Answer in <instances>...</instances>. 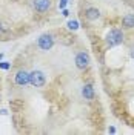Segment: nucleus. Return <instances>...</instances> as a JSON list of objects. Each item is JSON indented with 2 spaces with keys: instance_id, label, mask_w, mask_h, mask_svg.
Masks as SVG:
<instances>
[{
  "instance_id": "obj_1",
  "label": "nucleus",
  "mask_w": 134,
  "mask_h": 135,
  "mask_svg": "<svg viewBox=\"0 0 134 135\" xmlns=\"http://www.w3.org/2000/svg\"><path fill=\"white\" fill-rule=\"evenodd\" d=\"M106 45H108L109 48H114V46H119L120 43L123 42V32L117 29V28H114V29H111L108 34H106Z\"/></svg>"
},
{
  "instance_id": "obj_2",
  "label": "nucleus",
  "mask_w": 134,
  "mask_h": 135,
  "mask_svg": "<svg viewBox=\"0 0 134 135\" xmlns=\"http://www.w3.org/2000/svg\"><path fill=\"white\" fill-rule=\"evenodd\" d=\"M29 83L34 88H42L46 83V77L42 71H33V72H29Z\"/></svg>"
},
{
  "instance_id": "obj_3",
  "label": "nucleus",
  "mask_w": 134,
  "mask_h": 135,
  "mask_svg": "<svg viewBox=\"0 0 134 135\" xmlns=\"http://www.w3.org/2000/svg\"><path fill=\"white\" fill-rule=\"evenodd\" d=\"M39 48L42 51H50L52 48V45H54V37L51 35V34H43L39 37Z\"/></svg>"
},
{
  "instance_id": "obj_4",
  "label": "nucleus",
  "mask_w": 134,
  "mask_h": 135,
  "mask_svg": "<svg viewBox=\"0 0 134 135\" xmlns=\"http://www.w3.org/2000/svg\"><path fill=\"white\" fill-rule=\"evenodd\" d=\"M75 66L79 68V69H86V68L90 66V55L86 54V52H79L77 55H75Z\"/></svg>"
},
{
  "instance_id": "obj_5",
  "label": "nucleus",
  "mask_w": 134,
  "mask_h": 135,
  "mask_svg": "<svg viewBox=\"0 0 134 135\" xmlns=\"http://www.w3.org/2000/svg\"><path fill=\"white\" fill-rule=\"evenodd\" d=\"M14 81H16V84H19V86H26V84L29 83V72H26V71H19L16 74Z\"/></svg>"
},
{
  "instance_id": "obj_6",
  "label": "nucleus",
  "mask_w": 134,
  "mask_h": 135,
  "mask_svg": "<svg viewBox=\"0 0 134 135\" xmlns=\"http://www.w3.org/2000/svg\"><path fill=\"white\" fill-rule=\"evenodd\" d=\"M33 6L39 12H45V11H48L51 8V0H34Z\"/></svg>"
},
{
  "instance_id": "obj_7",
  "label": "nucleus",
  "mask_w": 134,
  "mask_h": 135,
  "mask_svg": "<svg viewBox=\"0 0 134 135\" xmlns=\"http://www.w3.org/2000/svg\"><path fill=\"white\" fill-rule=\"evenodd\" d=\"M85 16L88 20H97L99 17H100V11L97 8H88L85 11Z\"/></svg>"
},
{
  "instance_id": "obj_8",
  "label": "nucleus",
  "mask_w": 134,
  "mask_h": 135,
  "mask_svg": "<svg viewBox=\"0 0 134 135\" xmlns=\"http://www.w3.org/2000/svg\"><path fill=\"white\" fill-rule=\"evenodd\" d=\"M82 95H83L86 100H92L94 98V88L91 84H85L82 88Z\"/></svg>"
},
{
  "instance_id": "obj_9",
  "label": "nucleus",
  "mask_w": 134,
  "mask_h": 135,
  "mask_svg": "<svg viewBox=\"0 0 134 135\" xmlns=\"http://www.w3.org/2000/svg\"><path fill=\"white\" fill-rule=\"evenodd\" d=\"M122 25H123V28H128V29L134 28V14H126L122 18Z\"/></svg>"
},
{
  "instance_id": "obj_10",
  "label": "nucleus",
  "mask_w": 134,
  "mask_h": 135,
  "mask_svg": "<svg viewBox=\"0 0 134 135\" xmlns=\"http://www.w3.org/2000/svg\"><path fill=\"white\" fill-rule=\"evenodd\" d=\"M68 28L73 29V31L79 29V22H77V20H71V22H68Z\"/></svg>"
},
{
  "instance_id": "obj_11",
  "label": "nucleus",
  "mask_w": 134,
  "mask_h": 135,
  "mask_svg": "<svg viewBox=\"0 0 134 135\" xmlns=\"http://www.w3.org/2000/svg\"><path fill=\"white\" fill-rule=\"evenodd\" d=\"M0 68H2V69H5V71H8L9 68H11V65H9L8 61H0Z\"/></svg>"
},
{
  "instance_id": "obj_12",
  "label": "nucleus",
  "mask_w": 134,
  "mask_h": 135,
  "mask_svg": "<svg viewBox=\"0 0 134 135\" xmlns=\"http://www.w3.org/2000/svg\"><path fill=\"white\" fill-rule=\"evenodd\" d=\"M66 3H68V0H60L59 8H60V9H65V6H66Z\"/></svg>"
},
{
  "instance_id": "obj_13",
  "label": "nucleus",
  "mask_w": 134,
  "mask_h": 135,
  "mask_svg": "<svg viewBox=\"0 0 134 135\" xmlns=\"http://www.w3.org/2000/svg\"><path fill=\"white\" fill-rule=\"evenodd\" d=\"M129 55L134 59V46H131V49H129Z\"/></svg>"
},
{
  "instance_id": "obj_14",
  "label": "nucleus",
  "mask_w": 134,
  "mask_h": 135,
  "mask_svg": "<svg viewBox=\"0 0 134 135\" xmlns=\"http://www.w3.org/2000/svg\"><path fill=\"white\" fill-rule=\"evenodd\" d=\"M0 114H2V115H6V114H8V110H6V109H2V110H0Z\"/></svg>"
},
{
  "instance_id": "obj_15",
  "label": "nucleus",
  "mask_w": 134,
  "mask_h": 135,
  "mask_svg": "<svg viewBox=\"0 0 134 135\" xmlns=\"http://www.w3.org/2000/svg\"><path fill=\"white\" fill-rule=\"evenodd\" d=\"M63 16H65V17H68V16H69V12H68V9H63Z\"/></svg>"
},
{
  "instance_id": "obj_16",
  "label": "nucleus",
  "mask_w": 134,
  "mask_h": 135,
  "mask_svg": "<svg viewBox=\"0 0 134 135\" xmlns=\"http://www.w3.org/2000/svg\"><path fill=\"white\" fill-rule=\"evenodd\" d=\"M3 31H5V28H3V25H2V23H0V32H3Z\"/></svg>"
}]
</instances>
